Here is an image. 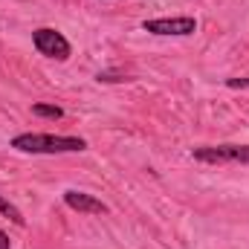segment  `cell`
Segmentation results:
<instances>
[{
  "mask_svg": "<svg viewBox=\"0 0 249 249\" xmlns=\"http://www.w3.org/2000/svg\"><path fill=\"white\" fill-rule=\"evenodd\" d=\"M20 154H81L87 151V139L81 136H61V133H18L9 142Z\"/></svg>",
  "mask_w": 249,
  "mask_h": 249,
  "instance_id": "cell-1",
  "label": "cell"
},
{
  "mask_svg": "<svg viewBox=\"0 0 249 249\" xmlns=\"http://www.w3.org/2000/svg\"><path fill=\"white\" fill-rule=\"evenodd\" d=\"M191 157L206 165H249V145H238V142L200 145L191 148Z\"/></svg>",
  "mask_w": 249,
  "mask_h": 249,
  "instance_id": "cell-2",
  "label": "cell"
},
{
  "mask_svg": "<svg viewBox=\"0 0 249 249\" xmlns=\"http://www.w3.org/2000/svg\"><path fill=\"white\" fill-rule=\"evenodd\" d=\"M32 44H35V50H38L44 58H53V61H67V58L72 55L70 41L64 38L58 29H53V26L35 29V32H32Z\"/></svg>",
  "mask_w": 249,
  "mask_h": 249,
  "instance_id": "cell-3",
  "label": "cell"
},
{
  "mask_svg": "<svg viewBox=\"0 0 249 249\" xmlns=\"http://www.w3.org/2000/svg\"><path fill=\"white\" fill-rule=\"evenodd\" d=\"M142 29L151 35H162V38H188L197 32V20L191 15H180V18H151L142 20Z\"/></svg>",
  "mask_w": 249,
  "mask_h": 249,
  "instance_id": "cell-4",
  "label": "cell"
},
{
  "mask_svg": "<svg viewBox=\"0 0 249 249\" xmlns=\"http://www.w3.org/2000/svg\"><path fill=\"white\" fill-rule=\"evenodd\" d=\"M64 203H67V209H72L78 214H107V206L99 197H93L87 191H78V188L64 191Z\"/></svg>",
  "mask_w": 249,
  "mask_h": 249,
  "instance_id": "cell-5",
  "label": "cell"
},
{
  "mask_svg": "<svg viewBox=\"0 0 249 249\" xmlns=\"http://www.w3.org/2000/svg\"><path fill=\"white\" fill-rule=\"evenodd\" d=\"M0 214H6V217H9V220L15 223V226H23V223H26L23 212H20V209H18V206H15L12 200H6L3 194H0Z\"/></svg>",
  "mask_w": 249,
  "mask_h": 249,
  "instance_id": "cell-6",
  "label": "cell"
},
{
  "mask_svg": "<svg viewBox=\"0 0 249 249\" xmlns=\"http://www.w3.org/2000/svg\"><path fill=\"white\" fill-rule=\"evenodd\" d=\"M32 113L41 116V119H64V110L58 105H44V102H35L32 105Z\"/></svg>",
  "mask_w": 249,
  "mask_h": 249,
  "instance_id": "cell-7",
  "label": "cell"
},
{
  "mask_svg": "<svg viewBox=\"0 0 249 249\" xmlns=\"http://www.w3.org/2000/svg\"><path fill=\"white\" fill-rule=\"evenodd\" d=\"M226 87H249V78H229Z\"/></svg>",
  "mask_w": 249,
  "mask_h": 249,
  "instance_id": "cell-8",
  "label": "cell"
},
{
  "mask_svg": "<svg viewBox=\"0 0 249 249\" xmlns=\"http://www.w3.org/2000/svg\"><path fill=\"white\" fill-rule=\"evenodd\" d=\"M0 249H12V241H9V235L0 229Z\"/></svg>",
  "mask_w": 249,
  "mask_h": 249,
  "instance_id": "cell-9",
  "label": "cell"
}]
</instances>
